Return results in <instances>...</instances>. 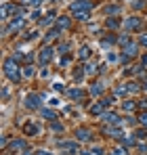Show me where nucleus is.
<instances>
[{
  "label": "nucleus",
  "instance_id": "obj_13",
  "mask_svg": "<svg viewBox=\"0 0 147 155\" xmlns=\"http://www.w3.org/2000/svg\"><path fill=\"white\" fill-rule=\"evenodd\" d=\"M101 120L107 124V126H122V117L118 115V113H114V111H105L103 115H101Z\"/></svg>",
  "mask_w": 147,
  "mask_h": 155
},
{
  "label": "nucleus",
  "instance_id": "obj_53",
  "mask_svg": "<svg viewBox=\"0 0 147 155\" xmlns=\"http://www.w3.org/2000/svg\"><path fill=\"white\" fill-rule=\"evenodd\" d=\"M116 2H124V0H116Z\"/></svg>",
  "mask_w": 147,
  "mask_h": 155
},
{
  "label": "nucleus",
  "instance_id": "obj_19",
  "mask_svg": "<svg viewBox=\"0 0 147 155\" xmlns=\"http://www.w3.org/2000/svg\"><path fill=\"white\" fill-rule=\"evenodd\" d=\"M23 132L27 136H38V132H40V126L38 124H34V122H27L23 126Z\"/></svg>",
  "mask_w": 147,
  "mask_h": 155
},
{
  "label": "nucleus",
  "instance_id": "obj_39",
  "mask_svg": "<svg viewBox=\"0 0 147 155\" xmlns=\"http://www.w3.org/2000/svg\"><path fill=\"white\" fill-rule=\"evenodd\" d=\"M84 71H86V76H91V74H95V71H97V65L86 63V65H84Z\"/></svg>",
  "mask_w": 147,
  "mask_h": 155
},
{
  "label": "nucleus",
  "instance_id": "obj_8",
  "mask_svg": "<svg viewBox=\"0 0 147 155\" xmlns=\"http://www.w3.org/2000/svg\"><path fill=\"white\" fill-rule=\"evenodd\" d=\"M25 149H29V145H27V138H11V143H9V147H6V151L9 153H21Z\"/></svg>",
  "mask_w": 147,
  "mask_h": 155
},
{
  "label": "nucleus",
  "instance_id": "obj_25",
  "mask_svg": "<svg viewBox=\"0 0 147 155\" xmlns=\"http://www.w3.org/2000/svg\"><path fill=\"white\" fill-rule=\"evenodd\" d=\"M34 76H36V67L32 63H27L23 67V80H29V78H34Z\"/></svg>",
  "mask_w": 147,
  "mask_h": 155
},
{
  "label": "nucleus",
  "instance_id": "obj_33",
  "mask_svg": "<svg viewBox=\"0 0 147 155\" xmlns=\"http://www.w3.org/2000/svg\"><path fill=\"white\" fill-rule=\"evenodd\" d=\"M59 31H61V29H57V27H53L50 31H46V34H44V40H46V42H49V40H55V38L59 36Z\"/></svg>",
  "mask_w": 147,
  "mask_h": 155
},
{
  "label": "nucleus",
  "instance_id": "obj_51",
  "mask_svg": "<svg viewBox=\"0 0 147 155\" xmlns=\"http://www.w3.org/2000/svg\"><path fill=\"white\" fill-rule=\"evenodd\" d=\"M139 105H141V107H147V97H145V99H141V103H139Z\"/></svg>",
  "mask_w": 147,
  "mask_h": 155
},
{
  "label": "nucleus",
  "instance_id": "obj_30",
  "mask_svg": "<svg viewBox=\"0 0 147 155\" xmlns=\"http://www.w3.org/2000/svg\"><path fill=\"white\" fill-rule=\"evenodd\" d=\"M130 6H132V11H141V8H145V6H147V0H132Z\"/></svg>",
  "mask_w": 147,
  "mask_h": 155
},
{
  "label": "nucleus",
  "instance_id": "obj_34",
  "mask_svg": "<svg viewBox=\"0 0 147 155\" xmlns=\"http://www.w3.org/2000/svg\"><path fill=\"white\" fill-rule=\"evenodd\" d=\"M49 130H53V132H63V124H59V122H57V120H55V122H49Z\"/></svg>",
  "mask_w": 147,
  "mask_h": 155
},
{
  "label": "nucleus",
  "instance_id": "obj_38",
  "mask_svg": "<svg viewBox=\"0 0 147 155\" xmlns=\"http://www.w3.org/2000/svg\"><path fill=\"white\" fill-rule=\"evenodd\" d=\"M137 153L139 155H147V143H137Z\"/></svg>",
  "mask_w": 147,
  "mask_h": 155
},
{
  "label": "nucleus",
  "instance_id": "obj_1",
  "mask_svg": "<svg viewBox=\"0 0 147 155\" xmlns=\"http://www.w3.org/2000/svg\"><path fill=\"white\" fill-rule=\"evenodd\" d=\"M93 8H95V4L91 0H74L72 4H70V15L76 21H88Z\"/></svg>",
  "mask_w": 147,
  "mask_h": 155
},
{
  "label": "nucleus",
  "instance_id": "obj_46",
  "mask_svg": "<svg viewBox=\"0 0 147 155\" xmlns=\"http://www.w3.org/2000/svg\"><path fill=\"white\" fill-rule=\"evenodd\" d=\"M53 88H55L57 92H65V88L61 86V82H55V84H53Z\"/></svg>",
  "mask_w": 147,
  "mask_h": 155
},
{
  "label": "nucleus",
  "instance_id": "obj_35",
  "mask_svg": "<svg viewBox=\"0 0 147 155\" xmlns=\"http://www.w3.org/2000/svg\"><path fill=\"white\" fill-rule=\"evenodd\" d=\"M70 51H72V42H61L59 44V52L61 54H70Z\"/></svg>",
  "mask_w": 147,
  "mask_h": 155
},
{
  "label": "nucleus",
  "instance_id": "obj_45",
  "mask_svg": "<svg viewBox=\"0 0 147 155\" xmlns=\"http://www.w3.org/2000/svg\"><path fill=\"white\" fill-rule=\"evenodd\" d=\"M139 44H141L143 48H147V34H141V38H139Z\"/></svg>",
  "mask_w": 147,
  "mask_h": 155
},
{
  "label": "nucleus",
  "instance_id": "obj_16",
  "mask_svg": "<svg viewBox=\"0 0 147 155\" xmlns=\"http://www.w3.org/2000/svg\"><path fill=\"white\" fill-rule=\"evenodd\" d=\"M38 113H40V117H42V120H46V122H55V120H59L57 111H53V109H44V107H42Z\"/></svg>",
  "mask_w": 147,
  "mask_h": 155
},
{
  "label": "nucleus",
  "instance_id": "obj_32",
  "mask_svg": "<svg viewBox=\"0 0 147 155\" xmlns=\"http://www.w3.org/2000/svg\"><path fill=\"white\" fill-rule=\"evenodd\" d=\"M23 34H25V36H23L25 42H29V40H36V38L40 36V31H38V29H34V31H23Z\"/></svg>",
  "mask_w": 147,
  "mask_h": 155
},
{
  "label": "nucleus",
  "instance_id": "obj_40",
  "mask_svg": "<svg viewBox=\"0 0 147 155\" xmlns=\"http://www.w3.org/2000/svg\"><path fill=\"white\" fill-rule=\"evenodd\" d=\"M9 97H11V88L2 86V101H9Z\"/></svg>",
  "mask_w": 147,
  "mask_h": 155
},
{
  "label": "nucleus",
  "instance_id": "obj_49",
  "mask_svg": "<svg viewBox=\"0 0 147 155\" xmlns=\"http://www.w3.org/2000/svg\"><path fill=\"white\" fill-rule=\"evenodd\" d=\"M141 65L147 69V54H143V59H141Z\"/></svg>",
  "mask_w": 147,
  "mask_h": 155
},
{
  "label": "nucleus",
  "instance_id": "obj_18",
  "mask_svg": "<svg viewBox=\"0 0 147 155\" xmlns=\"http://www.w3.org/2000/svg\"><path fill=\"white\" fill-rule=\"evenodd\" d=\"M57 29H70L72 27V17H65V15H61V17H57Z\"/></svg>",
  "mask_w": 147,
  "mask_h": 155
},
{
  "label": "nucleus",
  "instance_id": "obj_17",
  "mask_svg": "<svg viewBox=\"0 0 147 155\" xmlns=\"http://www.w3.org/2000/svg\"><path fill=\"white\" fill-rule=\"evenodd\" d=\"M88 113H91V115H99V117H101V115L105 113V105L101 103V101H97V103H93L91 107H88Z\"/></svg>",
  "mask_w": 147,
  "mask_h": 155
},
{
  "label": "nucleus",
  "instance_id": "obj_36",
  "mask_svg": "<svg viewBox=\"0 0 147 155\" xmlns=\"http://www.w3.org/2000/svg\"><path fill=\"white\" fill-rule=\"evenodd\" d=\"M91 153L93 155H107V151H105L101 145H93V147H91Z\"/></svg>",
  "mask_w": 147,
  "mask_h": 155
},
{
  "label": "nucleus",
  "instance_id": "obj_26",
  "mask_svg": "<svg viewBox=\"0 0 147 155\" xmlns=\"http://www.w3.org/2000/svg\"><path fill=\"white\" fill-rule=\"evenodd\" d=\"M126 94H128V86L126 84H118L114 88V97H126Z\"/></svg>",
  "mask_w": 147,
  "mask_h": 155
},
{
  "label": "nucleus",
  "instance_id": "obj_23",
  "mask_svg": "<svg viewBox=\"0 0 147 155\" xmlns=\"http://www.w3.org/2000/svg\"><path fill=\"white\" fill-rule=\"evenodd\" d=\"M103 92H105V84H103V82H95V84L91 86V94H93V97L103 94Z\"/></svg>",
  "mask_w": 147,
  "mask_h": 155
},
{
  "label": "nucleus",
  "instance_id": "obj_10",
  "mask_svg": "<svg viewBox=\"0 0 147 155\" xmlns=\"http://www.w3.org/2000/svg\"><path fill=\"white\" fill-rule=\"evenodd\" d=\"M25 27V17H19V19H13L9 25H4V29H2V36H9V34H17V31H21Z\"/></svg>",
  "mask_w": 147,
  "mask_h": 155
},
{
  "label": "nucleus",
  "instance_id": "obj_50",
  "mask_svg": "<svg viewBox=\"0 0 147 155\" xmlns=\"http://www.w3.org/2000/svg\"><path fill=\"white\" fill-rule=\"evenodd\" d=\"M49 74H50V71H49V69H46V67H44V69H42V74H40V76H42V78H49Z\"/></svg>",
  "mask_w": 147,
  "mask_h": 155
},
{
  "label": "nucleus",
  "instance_id": "obj_47",
  "mask_svg": "<svg viewBox=\"0 0 147 155\" xmlns=\"http://www.w3.org/2000/svg\"><path fill=\"white\" fill-rule=\"evenodd\" d=\"M19 155H38V153H34L32 149H25V151H21V153H19Z\"/></svg>",
  "mask_w": 147,
  "mask_h": 155
},
{
  "label": "nucleus",
  "instance_id": "obj_44",
  "mask_svg": "<svg viewBox=\"0 0 147 155\" xmlns=\"http://www.w3.org/2000/svg\"><path fill=\"white\" fill-rule=\"evenodd\" d=\"M139 124H143V126H147V111H143V113L139 115Z\"/></svg>",
  "mask_w": 147,
  "mask_h": 155
},
{
  "label": "nucleus",
  "instance_id": "obj_22",
  "mask_svg": "<svg viewBox=\"0 0 147 155\" xmlns=\"http://www.w3.org/2000/svg\"><path fill=\"white\" fill-rule=\"evenodd\" d=\"M137 107H139V103H137L135 99H124V101H122V109H124V111H128V113L135 111Z\"/></svg>",
  "mask_w": 147,
  "mask_h": 155
},
{
  "label": "nucleus",
  "instance_id": "obj_24",
  "mask_svg": "<svg viewBox=\"0 0 147 155\" xmlns=\"http://www.w3.org/2000/svg\"><path fill=\"white\" fill-rule=\"evenodd\" d=\"M128 42H132V36H130L128 31H124V34H120V36H118V46H120V48H122V46H126Z\"/></svg>",
  "mask_w": 147,
  "mask_h": 155
},
{
  "label": "nucleus",
  "instance_id": "obj_37",
  "mask_svg": "<svg viewBox=\"0 0 147 155\" xmlns=\"http://www.w3.org/2000/svg\"><path fill=\"white\" fill-rule=\"evenodd\" d=\"M21 4H23V6H34V8H38V6L42 4V0H21Z\"/></svg>",
  "mask_w": 147,
  "mask_h": 155
},
{
  "label": "nucleus",
  "instance_id": "obj_9",
  "mask_svg": "<svg viewBox=\"0 0 147 155\" xmlns=\"http://www.w3.org/2000/svg\"><path fill=\"white\" fill-rule=\"evenodd\" d=\"M74 138L78 140V143H93L95 140V132L91 128H76V134H74Z\"/></svg>",
  "mask_w": 147,
  "mask_h": 155
},
{
  "label": "nucleus",
  "instance_id": "obj_42",
  "mask_svg": "<svg viewBox=\"0 0 147 155\" xmlns=\"http://www.w3.org/2000/svg\"><path fill=\"white\" fill-rule=\"evenodd\" d=\"M29 19H32V21H38V19H40V11H38V8H34V11L29 13Z\"/></svg>",
  "mask_w": 147,
  "mask_h": 155
},
{
  "label": "nucleus",
  "instance_id": "obj_14",
  "mask_svg": "<svg viewBox=\"0 0 147 155\" xmlns=\"http://www.w3.org/2000/svg\"><path fill=\"white\" fill-rule=\"evenodd\" d=\"M122 11V6H120V2H111V4H107V6H103V15H107V17H114V15H118Z\"/></svg>",
  "mask_w": 147,
  "mask_h": 155
},
{
  "label": "nucleus",
  "instance_id": "obj_43",
  "mask_svg": "<svg viewBox=\"0 0 147 155\" xmlns=\"http://www.w3.org/2000/svg\"><path fill=\"white\" fill-rule=\"evenodd\" d=\"M114 99H116V97H105V99H101V103L105 105V107H109V105L114 103Z\"/></svg>",
  "mask_w": 147,
  "mask_h": 155
},
{
  "label": "nucleus",
  "instance_id": "obj_31",
  "mask_svg": "<svg viewBox=\"0 0 147 155\" xmlns=\"http://www.w3.org/2000/svg\"><path fill=\"white\" fill-rule=\"evenodd\" d=\"M107 155H128V149L126 147H116V149H111V151H107Z\"/></svg>",
  "mask_w": 147,
  "mask_h": 155
},
{
  "label": "nucleus",
  "instance_id": "obj_21",
  "mask_svg": "<svg viewBox=\"0 0 147 155\" xmlns=\"http://www.w3.org/2000/svg\"><path fill=\"white\" fill-rule=\"evenodd\" d=\"M55 15H57L55 11H49V13L44 15V19L40 21V25H42V27H49V25H53V23L57 21V17H55Z\"/></svg>",
  "mask_w": 147,
  "mask_h": 155
},
{
  "label": "nucleus",
  "instance_id": "obj_4",
  "mask_svg": "<svg viewBox=\"0 0 147 155\" xmlns=\"http://www.w3.org/2000/svg\"><path fill=\"white\" fill-rule=\"evenodd\" d=\"M139 54H141V44H139V42H128L126 46H122V57H120V61H122L124 65H128L130 59H137Z\"/></svg>",
  "mask_w": 147,
  "mask_h": 155
},
{
  "label": "nucleus",
  "instance_id": "obj_5",
  "mask_svg": "<svg viewBox=\"0 0 147 155\" xmlns=\"http://www.w3.org/2000/svg\"><path fill=\"white\" fill-rule=\"evenodd\" d=\"M23 107H25V109H29V111H40V109H42V97H40L38 92H29V94H25Z\"/></svg>",
  "mask_w": 147,
  "mask_h": 155
},
{
  "label": "nucleus",
  "instance_id": "obj_29",
  "mask_svg": "<svg viewBox=\"0 0 147 155\" xmlns=\"http://www.w3.org/2000/svg\"><path fill=\"white\" fill-rule=\"evenodd\" d=\"M126 86H128V92H139V90H143V86H139V82H135V80L126 82Z\"/></svg>",
  "mask_w": 147,
  "mask_h": 155
},
{
  "label": "nucleus",
  "instance_id": "obj_54",
  "mask_svg": "<svg viewBox=\"0 0 147 155\" xmlns=\"http://www.w3.org/2000/svg\"><path fill=\"white\" fill-rule=\"evenodd\" d=\"M53 2H57V0H53Z\"/></svg>",
  "mask_w": 147,
  "mask_h": 155
},
{
  "label": "nucleus",
  "instance_id": "obj_11",
  "mask_svg": "<svg viewBox=\"0 0 147 155\" xmlns=\"http://www.w3.org/2000/svg\"><path fill=\"white\" fill-rule=\"evenodd\" d=\"M63 94H65V97H67L70 101H74V103H82V99H84V94H86V92H84L82 88L74 86V88H67V90H65Z\"/></svg>",
  "mask_w": 147,
  "mask_h": 155
},
{
  "label": "nucleus",
  "instance_id": "obj_12",
  "mask_svg": "<svg viewBox=\"0 0 147 155\" xmlns=\"http://www.w3.org/2000/svg\"><path fill=\"white\" fill-rule=\"evenodd\" d=\"M78 140L74 138V140H65V138H61V140H57V147L59 149H63V153H76L78 151Z\"/></svg>",
  "mask_w": 147,
  "mask_h": 155
},
{
  "label": "nucleus",
  "instance_id": "obj_3",
  "mask_svg": "<svg viewBox=\"0 0 147 155\" xmlns=\"http://www.w3.org/2000/svg\"><path fill=\"white\" fill-rule=\"evenodd\" d=\"M23 17V4H15V2H4L2 4V21L6 23L9 19H19Z\"/></svg>",
  "mask_w": 147,
  "mask_h": 155
},
{
  "label": "nucleus",
  "instance_id": "obj_2",
  "mask_svg": "<svg viewBox=\"0 0 147 155\" xmlns=\"http://www.w3.org/2000/svg\"><path fill=\"white\" fill-rule=\"evenodd\" d=\"M2 74H4V78L11 84H21V80H23V67H19V63L13 57H6L4 63H2Z\"/></svg>",
  "mask_w": 147,
  "mask_h": 155
},
{
  "label": "nucleus",
  "instance_id": "obj_41",
  "mask_svg": "<svg viewBox=\"0 0 147 155\" xmlns=\"http://www.w3.org/2000/svg\"><path fill=\"white\" fill-rule=\"evenodd\" d=\"M137 136H139V138H143V140H147V126H145V128H139V130H137Z\"/></svg>",
  "mask_w": 147,
  "mask_h": 155
},
{
  "label": "nucleus",
  "instance_id": "obj_15",
  "mask_svg": "<svg viewBox=\"0 0 147 155\" xmlns=\"http://www.w3.org/2000/svg\"><path fill=\"white\" fill-rule=\"evenodd\" d=\"M122 147H126V149H130V147H137V134H124L122 138L118 140Z\"/></svg>",
  "mask_w": 147,
  "mask_h": 155
},
{
  "label": "nucleus",
  "instance_id": "obj_7",
  "mask_svg": "<svg viewBox=\"0 0 147 155\" xmlns=\"http://www.w3.org/2000/svg\"><path fill=\"white\" fill-rule=\"evenodd\" d=\"M143 25H145V23H143V19H141V17H126V19H124V23H122L124 31H128V34H130V31H141Z\"/></svg>",
  "mask_w": 147,
  "mask_h": 155
},
{
  "label": "nucleus",
  "instance_id": "obj_28",
  "mask_svg": "<svg viewBox=\"0 0 147 155\" xmlns=\"http://www.w3.org/2000/svg\"><path fill=\"white\" fill-rule=\"evenodd\" d=\"M86 76V71H84V67H76V71H74V80H76V84H80L82 80Z\"/></svg>",
  "mask_w": 147,
  "mask_h": 155
},
{
  "label": "nucleus",
  "instance_id": "obj_20",
  "mask_svg": "<svg viewBox=\"0 0 147 155\" xmlns=\"http://www.w3.org/2000/svg\"><path fill=\"white\" fill-rule=\"evenodd\" d=\"M78 59L86 63V61L91 59V46H86V44H82V46L78 48Z\"/></svg>",
  "mask_w": 147,
  "mask_h": 155
},
{
  "label": "nucleus",
  "instance_id": "obj_52",
  "mask_svg": "<svg viewBox=\"0 0 147 155\" xmlns=\"http://www.w3.org/2000/svg\"><path fill=\"white\" fill-rule=\"evenodd\" d=\"M141 86H143V90L147 92V76H145V80H143V84H141Z\"/></svg>",
  "mask_w": 147,
  "mask_h": 155
},
{
  "label": "nucleus",
  "instance_id": "obj_27",
  "mask_svg": "<svg viewBox=\"0 0 147 155\" xmlns=\"http://www.w3.org/2000/svg\"><path fill=\"white\" fill-rule=\"evenodd\" d=\"M122 23H124V21H120V19H114V17H107V21H105L107 29H118Z\"/></svg>",
  "mask_w": 147,
  "mask_h": 155
},
{
  "label": "nucleus",
  "instance_id": "obj_48",
  "mask_svg": "<svg viewBox=\"0 0 147 155\" xmlns=\"http://www.w3.org/2000/svg\"><path fill=\"white\" fill-rule=\"evenodd\" d=\"M38 155H55V153H50V151H44V149H40V151H36Z\"/></svg>",
  "mask_w": 147,
  "mask_h": 155
},
{
  "label": "nucleus",
  "instance_id": "obj_6",
  "mask_svg": "<svg viewBox=\"0 0 147 155\" xmlns=\"http://www.w3.org/2000/svg\"><path fill=\"white\" fill-rule=\"evenodd\" d=\"M53 57H55V48H53L50 44H44V46L38 51V63H40L42 67H46L50 61H53Z\"/></svg>",
  "mask_w": 147,
  "mask_h": 155
}]
</instances>
